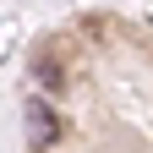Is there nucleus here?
Here are the masks:
<instances>
[{"label": "nucleus", "instance_id": "obj_1", "mask_svg": "<svg viewBox=\"0 0 153 153\" xmlns=\"http://www.w3.org/2000/svg\"><path fill=\"white\" fill-rule=\"evenodd\" d=\"M55 137H60V115H55L44 99L27 104V142L33 148H55Z\"/></svg>", "mask_w": 153, "mask_h": 153}]
</instances>
